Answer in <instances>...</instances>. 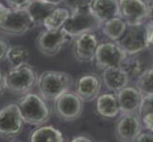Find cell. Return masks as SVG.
<instances>
[{
    "instance_id": "ffe728a7",
    "label": "cell",
    "mask_w": 153,
    "mask_h": 142,
    "mask_svg": "<svg viewBox=\"0 0 153 142\" xmlns=\"http://www.w3.org/2000/svg\"><path fill=\"white\" fill-rule=\"evenodd\" d=\"M30 142H64L63 134L51 125H45L31 132Z\"/></svg>"
},
{
    "instance_id": "6da1fadb",
    "label": "cell",
    "mask_w": 153,
    "mask_h": 142,
    "mask_svg": "<svg viewBox=\"0 0 153 142\" xmlns=\"http://www.w3.org/2000/svg\"><path fill=\"white\" fill-rule=\"evenodd\" d=\"M73 78L65 71L47 70L38 76L37 86L41 97L46 101H55L62 94L70 91Z\"/></svg>"
},
{
    "instance_id": "ba28073f",
    "label": "cell",
    "mask_w": 153,
    "mask_h": 142,
    "mask_svg": "<svg viewBox=\"0 0 153 142\" xmlns=\"http://www.w3.org/2000/svg\"><path fill=\"white\" fill-rule=\"evenodd\" d=\"M71 40L63 29L56 30L44 29L36 38V46L42 54L46 56H54L58 54Z\"/></svg>"
},
{
    "instance_id": "9c48e42d",
    "label": "cell",
    "mask_w": 153,
    "mask_h": 142,
    "mask_svg": "<svg viewBox=\"0 0 153 142\" xmlns=\"http://www.w3.org/2000/svg\"><path fill=\"white\" fill-rule=\"evenodd\" d=\"M23 119L16 103H10L0 109V136L14 138L23 130Z\"/></svg>"
},
{
    "instance_id": "d4e9b609",
    "label": "cell",
    "mask_w": 153,
    "mask_h": 142,
    "mask_svg": "<svg viewBox=\"0 0 153 142\" xmlns=\"http://www.w3.org/2000/svg\"><path fill=\"white\" fill-rule=\"evenodd\" d=\"M124 71L126 73L128 78H137L138 79L142 73L144 72L143 69V64L141 63L139 59L135 57H126V59L121 65Z\"/></svg>"
},
{
    "instance_id": "cb8c5ba5",
    "label": "cell",
    "mask_w": 153,
    "mask_h": 142,
    "mask_svg": "<svg viewBox=\"0 0 153 142\" xmlns=\"http://www.w3.org/2000/svg\"><path fill=\"white\" fill-rule=\"evenodd\" d=\"M136 86L143 96L153 94V66L144 70L137 80Z\"/></svg>"
},
{
    "instance_id": "3957f363",
    "label": "cell",
    "mask_w": 153,
    "mask_h": 142,
    "mask_svg": "<svg viewBox=\"0 0 153 142\" xmlns=\"http://www.w3.org/2000/svg\"><path fill=\"white\" fill-rule=\"evenodd\" d=\"M38 74L35 68L29 64L12 67L5 74L6 89L13 93L25 95L37 85Z\"/></svg>"
},
{
    "instance_id": "5bb4252c",
    "label": "cell",
    "mask_w": 153,
    "mask_h": 142,
    "mask_svg": "<svg viewBox=\"0 0 153 142\" xmlns=\"http://www.w3.org/2000/svg\"><path fill=\"white\" fill-rule=\"evenodd\" d=\"M101 91V79L96 74H84L75 83V93L82 102H91L97 99Z\"/></svg>"
},
{
    "instance_id": "52a82bcc",
    "label": "cell",
    "mask_w": 153,
    "mask_h": 142,
    "mask_svg": "<svg viewBox=\"0 0 153 142\" xmlns=\"http://www.w3.org/2000/svg\"><path fill=\"white\" fill-rule=\"evenodd\" d=\"M83 102L74 92H66L58 97L53 104L54 113L63 121H72L80 118L83 112Z\"/></svg>"
},
{
    "instance_id": "5b68a950",
    "label": "cell",
    "mask_w": 153,
    "mask_h": 142,
    "mask_svg": "<svg viewBox=\"0 0 153 142\" xmlns=\"http://www.w3.org/2000/svg\"><path fill=\"white\" fill-rule=\"evenodd\" d=\"M33 26L26 9L9 8L0 22V32L10 36H20L29 31Z\"/></svg>"
},
{
    "instance_id": "d6a6232c",
    "label": "cell",
    "mask_w": 153,
    "mask_h": 142,
    "mask_svg": "<svg viewBox=\"0 0 153 142\" xmlns=\"http://www.w3.org/2000/svg\"><path fill=\"white\" fill-rule=\"evenodd\" d=\"M146 4H147V9H149L147 20H149L150 23H153V0H149Z\"/></svg>"
},
{
    "instance_id": "277c9868",
    "label": "cell",
    "mask_w": 153,
    "mask_h": 142,
    "mask_svg": "<svg viewBox=\"0 0 153 142\" xmlns=\"http://www.w3.org/2000/svg\"><path fill=\"white\" fill-rule=\"evenodd\" d=\"M101 26L102 23L93 13L89 5L71 12L70 17L62 29L72 39L83 33L95 32Z\"/></svg>"
},
{
    "instance_id": "2e32d148",
    "label": "cell",
    "mask_w": 153,
    "mask_h": 142,
    "mask_svg": "<svg viewBox=\"0 0 153 142\" xmlns=\"http://www.w3.org/2000/svg\"><path fill=\"white\" fill-rule=\"evenodd\" d=\"M91 7L102 24L109 19L120 17L119 0H92Z\"/></svg>"
},
{
    "instance_id": "8fae6325",
    "label": "cell",
    "mask_w": 153,
    "mask_h": 142,
    "mask_svg": "<svg viewBox=\"0 0 153 142\" xmlns=\"http://www.w3.org/2000/svg\"><path fill=\"white\" fill-rule=\"evenodd\" d=\"M126 55L133 56L147 49L146 29L145 25L128 27L125 34L117 41Z\"/></svg>"
},
{
    "instance_id": "d590c367",
    "label": "cell",
    "mask_w": 153,
    "mask_h": 142,
    "mask_svg": "<svg viewBox=\"0 0 153 142\" xmlns=\"http://www.w3.org/2000/svg\"><path fill=\"white\" fill-rule=\"evenodd\" d=\"M8 9H9V8H8L7 6H5L4 4H2L1 2H0V22H1L2 18L4 17L5 13H7Z\"/></svg>"
},
{
    "instance_id": "ac0fdd59",
    "label": "cell",
    "mask_w": 153,
    "mask_h": 142,
    "mask_svg": "<svg viewBox=\"0 0 153 142\" xmlns=\"http://www.w3.org/2000/svg\"><path fill=\"white\" fill-rule=\"evenodd\" d=\"M55 7L57 6L44 2L42 0H31V2L25 9L33 21V26H43L44 20Z\"/></svg>"
},
{
    "instance_id": "44dd1931",
    "label": "cell",
    "mask_w": 153,
    "mask_h": 142,
    "mask_svg": "<svg viewBox=\"0 0 153 142\" xmlns=\"http://www.w3.org/2000/svg\"><path fill=\"white\" fill-rule=\"evenodd\" d=\"M71 15V12L64 6H57L46 17L43 27L48 30H56L64 27Z\"/></svg>"
},
{
    "instance_id": "83f0119b",
    "label": "cell",
    "mask_w": 153,
    "mask_h": 142,
    "mask_svg": "<svg viewBox=\"0 0 153 142\" xmlns=\"http://www.w3.org/2000/svg\"><path fill=\"white\" fill-rule=\"evenodd\" d=\"M10 9H25L31 2V0H5Z\"/></svg>"
},
{
    "instance_id": "8992f818",
    "label": "cell",
    "mask_w": 153,
    "mask_h": 142,
    "mask_svg": "<svg viewBox=\"0 0 153 142\" xmlns=\"http://www.w3.org/2000/svg\"><path fill=\"white\" fill-rule=\"evenodd\" d=\"M126 57L128 55L117 42H105L98 45L94 61L98 68L105 69L108 67H121Z\"/></svg>"
},
{
    "instance_id": "4fadbf2b",
    "label": "cell",
    "mask_w": 153,
    "mask_h": 142,
    "mask_svg": "<svg viewBox=\"0 0 153 142\" xmlns=\"http://www.w3.org/2000/svg\"><path fill=\"white\" fill-rule=\"evenodd\" d=\"M116 138L121 142H134L142 133V122L136 115H123L116 124Z\"/></svg>"
},
{
    "instance_id": "7402d4cb",
    "label": "cell",
    "mask_w": 153,
    "mask_h": 142,
    "mask_svg": "<svg viewBox=\"0 0 153 142\" xmlns=\"http://www.w3.org/2000/svg\"><path fill=\"white\" fill-rule=\"evenodd\" d=\"M101 27L105 36L112 42H117L125 34L128 25L121 17H115L104 22Z\"/></svg>"
},
{
    "instance_id": "d6986e66",
    "label": "cell",
    "mask_w": 153,
    "mask_h": 142,
    "mask_svg": "<svg viewBox=\"0 0 153 142\" xmlns=\"http://www.w3.org/2000/svg\"><path fill=\"white\" fill-rule=\"evenodd\" d=\"M96 110L104 118H114L120 113L117 98L114 94L108 93L97 97Z\"/></svg>"
},
{
    "instance_id": "4dcf8cb0",
    "label": "cell",
    "mask_w": 153,
    "mask_h": 142,
    "mask_svg": "<svg viewBox=\"0 0 153 142\" xmlns=\"http://www.w3.org/2000/svg\"><path fill=\"white\" fill-rule=\"evenodd\" d=\"M136 142H153V133H141L135 140Z\"/></svg>"
},
{
    "instance_id": "74e56055",
    "label": "cell",
    "mask_w": 153,
    "mask_h": 142,
    "mask_svg": "<svg viewBox=\"0 0 153 142\" xmlns=\"http://www.w3.org/2000/svg\"><path fill=\"white\" fill-rule=\"evenodd\" d=\"M10 142H22V141L19 140V139H17V138H13V139L10 140Z\"/></svg>"
},
{
    "instance_id": "9a60e30c",
    "label": "cell",
    "mask_w": 153,
    "mask_h": 142,
    "mask_svg": "<svg viewBox=\"0 0 153 142\" xmlns=\"http://www.w3.org/2000/svg\"><path fill=\"white\" fill-rule=\"evenodd\" d=\"M116 98L120 113L123 115H134L139 112L144 96L137 88L126 86L117 92Z\"/></svg>"
},
{
    "instance_id": "e575fe53",
    "label": "cell",
    "mask_w": 153,
    "mask_h": 142,
    "mask_svg": "<svg viewBox=\"0 0 153 142\" xmlns=\"http://www.w3.org/2000/svg\"><path fill=\"white\" fill-rule=\"evenodd\" d=\"M70 142H92L89 138H86V136H83V135H79V136H76L73 139H71Z\"/></svg>"
},
{
    "instance_id": "7c38bea8",
    "label": "cell",
    "mask_w": 153,
    "mask_h": 142,
    "mask_svg": "<svg viewBox=\"0 0 153 142\" xmlns=\"http://www.w3.org/2000/svg\"><path fill=\"white\" fill-rule=\"evenodd\" d=\"M99 42L95 32H87L76 36L73 43V55L81 63H88L94 60Z\"/></svg>"
},
{
    "instance_id": "f1b7e54d",
    "label": "cell",
    "mask_w": 153,
    "mask_h": 142,
    "mask_svg": "<svg viewBox=\"0 0 153 142\" xmlns=\"http://www.w3.org/2000/svg\"><path fill=\"white\" fill-rule=\"evenodd\" d=\"M142 123L147 131L153 133V113L143 116L142 117Z\"/></svg>"
},
{
    "instance_id": "484cf974",
    "label": "cell",
    "mask_w": 153,
    "mask_h": 142,
    "mask_svg": "<svg viewBox=\"0 0 153 142\" xmlns=\"http://www.w3.org/2000/svg\"><path fill=\"white\" fill-rule=\"evenodd\" d=\"M151 113H153V94L144 96L139 109V114L141 117Z\"/></svg>"
},
{
    "instance_id": "7a4b0ae2",
    "label": "cell",
    "mask_w": 153,
    "mask_h": 142,
    "mask_svg": "<svg viewBox=\"0 0 153 142\" xmlns=\"http://www.w3.org/2000/svg\"><path fill=\"white\" fill-rule=\"evenodd\" d=\"M23 121L40 126L45 124L51 118V110L41 96L34 93L23 95L16 103Z\"/></svg>"
},
{
    "instance_id": "8d00e7d4",
    "label": "cell",
    "mask_w": 153,
    "mask_h": 142,
    "mask_svg": "<svg viewBox=\"0 0 153 142\" xmlns=\"http://www.w3.org/2000/svg\"><path fill=\"white\" fill-rule=\"evenodd\" d=\"M42 1L47 2L49 4H52V5H54V6H60L63 3V0H42Z\"/></svg>"
},
{
    "instance_id": "e0dca14e",
    "label": "cell",
    "mask_w": 153,
    "mask_h": 142,
    "mask_svg": "<svg viewBox=\"0 0 153 142\" xmlns=\"http://www.w3.org/2000/svg\"><path fill=\"white\" fill-rule=\"evenodd\" d=\"M129 78L122 67H108L104 69L103 82L108 90L118 92L126 87Z\"/></svg>"
},
{
    "instance_id": "f546056e",
    "label": "cell",
    "mask_w": 153,
    "mask_h": 142,
    "mask_svg": "<svg viewBox=\"0 0 153 142\" xmlns=\"http://www.w3.org/2000/svg\"><path fill=\"white\" fill-rule=\"evenodd\" d=\"M146 43L147 47L153 49V23H149L146 26Z\"/></svg>"
},
{
    "instance_id": "836d02e7",
    "label": "cell",
    "mask_w": 153,
    "mask_h": 142,
    "mask_svg": "<svg viewBox=\"0 0 153 142\" xmlns=\"http://www.w3.org/2000/svg\"><path fill=\"white\" fill-rule=\"evenodd\" d=\"M6 90V85H5V75L0 70V97L4 94Z\"/></svg>"
},
{
    "instance_id": "30bf717a",
    "label": "cell",
    "mask_w": 153,
    "mask_h": 142,
    "mask_svg": "<svg viewBox=\"0 0 153 142\" xmlns=\"http://www.w3.org/2000/svg\"><path fill=\"white\" fill-rule=\"evenodd\" d=\"M120 17L128 27L144 25L149 16V9L145 0H119Z\"/></svg>"
},
{
    "instance_id": "1f68e13d",
    "label": "cell",
    "mask_w": 153,
    "mask_h": 142,
    "mask_svg": "<svg viewBox=\"0 0 153 142\" xmlns=\"http://www.w3.org/2000/svg\"><path fill=\"white\" fill-rule=\"evenodd\" d=\"M9 47L10 46L7 44V42L0 39V61H2L5 58V56H6V53L9 49Z\"/></svg>"
},
{
    "instance_id": "4316f807",
    "label": "cell",
    "mask_w": 153,
    "mask_h": 142,
    "mask_svg": "<svg viewBox=\"0 0 153 142\" xmlns=\"http://www.w3.org/2000/svg\"><path fill=\"white\" fill-rule=\"evenodd\" d=\"M92 0H63L64 7H66L70 12H73L80 8L91 5Z\"/></svg>"
},
{
    "instance_id": "603a6c76",
    "label": "cell",
    "mask_w": 153,
    "mask_h": 142,
    "mask_svg": "<svg viewBox=\"0 0 153 142\" xmlns=\"http://www.w3.org/2000/svg\"><path fill=\"white\" fill-rule=\"evenodd\" d=\"M5 58L12 67L19 66L21 65L28 64L30 59V51L27 47L23 46H10Z\"/></svg>"
}]
</instances>
